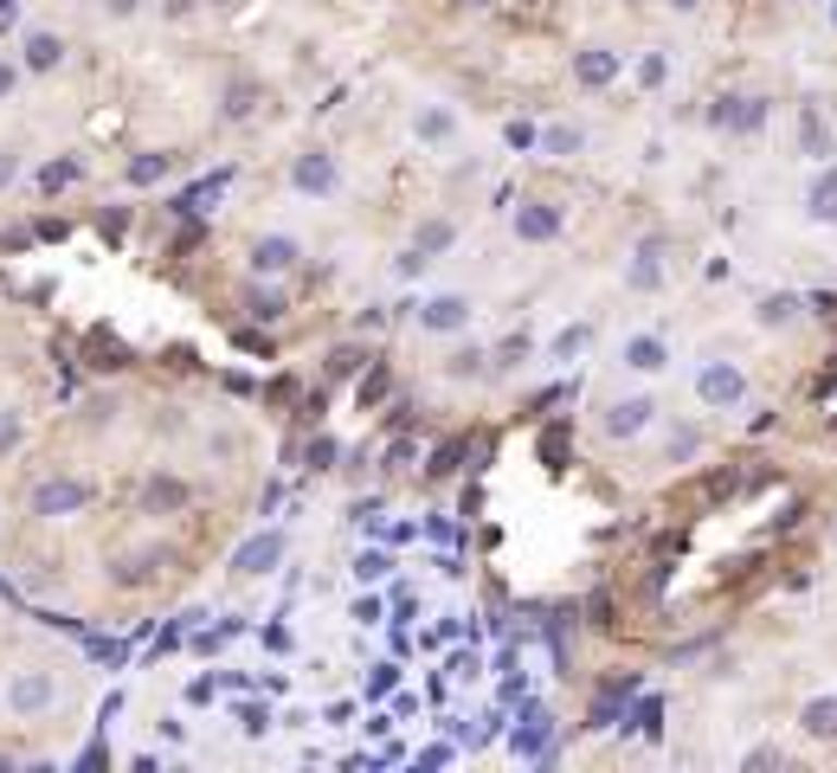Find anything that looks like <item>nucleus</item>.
I'll list each match as a JSON object with an SVG mask.
<instances>
[{"label":"nucleus","mask_w":837,"mask_h":773,"mask_svg":"<svg viewBox=\"0 0 837 773\" xmlns=\"http://www.w3.org/2000/svg\"><path fill=\"white\" fill-rule=\"evenodd\" d=\"M644 413H651L644 400H626V407H612V420H606V432H612V438H631V432H644Z\"/></svg>","instance_id":"nucleus-11"},{"label":"nucleus","mask_w":837,"mask_h":773,"mask_svg":"<svg viewBox=\"0 0 837 773\" xmlns=\"http://www.w3.org/2000/svg\"><path fill=\"white\" fill-rule=\"evenodd\" d=\"M84 503H90V484H84V478H39V484H33V516H46V522H52V516H77Z\"/></svg>","instance_id":"nucleus-1"},{"label":"nucleus","mask_w":837,"mask_h":773,"mask_svg":"<svg viewBox=\"0 0 837 773\" xmlns=\"http://www.w3.org/2000/svg\"><path fill=\"white\" fill-rule=\"evenodd\" d=\"M438 245H451V226H445V219L418 226V252H438Z\"/></svg>","instance_id":"nucleus-17"},{"label":"nucleus","mask_w":837,"mask_h":773,"mask_svg":"<svg viewBox=\"0 0 837 773\" xmlns=\"http://www.w3.org/2000/svg\"><path fill=\"white\" fill-rule=\"evenodd\" d=\"M612 71H619V59H612V52H586V59H580V84H606Z\"/></svg>","instance_id":"nucleus-13"},{"label":"nucleus","mask_w":837,"mask_h":773,"mask_svg":"<svg viewBox=\"0 0 837 773\" xmlns=\"http://www.w3.org/2000/svg\"><path fill=\"white\" fill-rule=\"evenodd\" d=\"M20 445V413H0V451H13Z\"/></svg>","instance_id":"nucleus-21"},{"label":"nucleus","mask_w":837,"mask_h":773,"mask_svg":"<svg viewBox=\"0 0 837 773\" xmlns=\"http://www.w3.org/2000/svg\"><path fill=\"white\" fill-rule=\"evenodd\" d=\"M832 20H837V7H832Z\"/></svg>","instance_id":"nucleus-27"},{"label":"nucleus","mask_w":837,"mask_h":773,"mask_svg":"<svg viewBox=\"0 0 837 773\" xmlns=\"http://www.w3.org/2000/svg\"><path fill=\"white\" fill-rule=\"evenodd\" d=\"M799 722H805V735H818V741H832V735H837V697H812Z\"/></svg>","instance_id":"nucleus-6"},{"label":"nucleus","mask_w":837,"mask_h":773,"mask_svg":"<svg viewBox=\"0 0 837 773\" xmlns=\"http://www.w3.org/2000/svg\"><path fill=\"white\" fill-rule=\"evenodd\" d=\"M471 7H489V0H471Z\"/></svg>","instance_id":"nucleus-26"},{"label":"nucleus","mask_w":837,"mask_h":773,"mask_svg":"<svg viewBox=\"0 0 837 773\" xmlns=\"http://www.w3.org/2000/svg\"><path fill=\"white\" fill-rule=\"evenodd\" d=\"M418 323H425V329H458V323H471V303H464V297H438Z\"/></svg>","instance_id":"nucleus-7"},{"label":"nucleus","mask_w":837,"mask_h":773,"mask_svg":"<svg viewBox=\"0 0 837 773\" xmlns=\"http://www.w3.org/2000/svg\"><path fill=\"white\" fill-rule=\"evenodd\" d=\"M812 219H837V174L812 188Z\"/></svg>","instance_id":"nucleus-14"},{"label":"nucleus","mask_w":837,"mask_h":773,"mask_svg":"<svg viewBox=\"0 0 837 773\" xmlns=\"http://www.w3.org/2000/svg\"><path fill=\"white\" fill-rule=\"evenodd\" d=\"M52 697H59V684H52L46 671L7 677V709H13V715H39V709H52Z\"/></svg>","instance_id":"nucleus-2"},{"label":"nucleus","mask_w":837,"mask_h":773,"mask_svg":"<svg viewBox=\"0 0 837 773\" xmlns=\"http://www.w3.org/2000/svg\"><path fill=\"white\" fill-rule=\"evenodd\" d=\"M418 136L445 142V136H451V117H445V110H425V117H418Z\"/></svg>","instance_id":"nucleus-18"},{"label":"nucleus","mask_w":837,"mask_h":773,"mask_svg":"<svg viewBox=\"0 0 837 773\" xmlns=\"http://www.w3.org/2000/svg\"><path fill=\"white\" fill-rule=\"evenodd\" d=\"M626 361H631V367H644V374H651V367H664V342L638 336V342H626Z\"/></svg>","instance_id":"nucleus-12"},{"label":"nucleus","mask_w":837,"mask_h":773,"mask_svg":"<svg viewBox=\"0 0 837 773\" xmlns=\"http://www.w3.org/2000/svg\"><path fill=\"white\" fill-rule=\"evenodd\" d=\"M792 310H799L792 297H767V303H761V323H792Z\"/></svg>","instance_id":"nucleus-20"},{"label":"nucleus","mask_w":837,"mask_h":773,"mask_svg":"<svg viewBox=\"0 0 837 773\" xmlns=\"http://www.w3.org/2000/svg\"><path fill=\"white\" fill-rule=\"evenodd\" d=\"M155 174H168V155H142V161H130V181H155Z\"/></svg>","instance_id":"nucleus-19"},{"label":"nucleus","mask_w":837,"mask_h":773,"mask_svg":"<svg viewBox=\"0 0 837 773\" xmlns=\"http://www.w3.org/2000/svg\"><path fill=\"white\" fill-rule=\"evenodd\" d=\"M258 110V84H232V104H226V117H252Z\"/></svg>","instance_id":"nucleus-16"},{"label":"nucleus","mask_w":837,"mask_h":773,"mask_svg":"<svg viewBox=\"0 0 837 773\" xmlns=\"http://www.w3.org/2000/svg\"><path fill=\"white\" fill-rule=\"evenodd\" d=\"M59 59H65V46H59L52 33H33V39H26V65L33 71H52Z\"/></svg>","instance_id":"nucleus-9"},{"label":"nucleus","mask_w":837,"mask_h":773,"mask_svg":"<svg viewBox=\"0 0 837 773\" xmlns=\"http://www.w3.org/2000/svg\"><path fill=\"white\" fill-rule=\"evenodd\" d=\"M271 561H278V535H271V542H252V548H245V561H239V567H245V573H265Z\"/></svg>","instance_id":"nucleus-15"},{"label":"nucleus","mask_w":837,"mask_h":773,"mask_svg":"<svg viewBox=\"0 0 837 773\" xmlns=\"http://www.w3.org/2000/svg\"><path fill=\"white\" fill-rule=\"evenodd\" d=\"M555 226H560V219L548 207H522V213H515V232H522V239H555Z\"/></svg>","instance_id":"nucleus-10"},{"label":"nucleus","mask_w":837,"mask_h":773,"mask_svg":"<svg viewBox=\"0 0 837 773\" xmlns=\"http://www.w3.org/2000/svg\"><path fill=\"white\" fill-rule=\"evenodd\" d=\"M252 265H258V271H271V278H278V271H290V265H296V239H258Z\"/></svg>","instance_id":"nucleus-5"},{"label":"nucleus","mask_w":837,"mask_h":773,"mask_svg":"<svg viewBox=\"0 0 837 773\" xmlns=\"http://www.w3.org/2000/svg\"><path fill=\"white\" fill-rule=\"evenodd\" d=\"M13 174H20V155H13V148H0V188H7Z\"/></svg>","instance_id":"nucleus-23"},{"label":"nucleus","mask_w":837,"mask_h":773,"mask_svg":"<svg viewBox=\"0 0 837 773\" xmlns=\"http://www.w3.org/2000/svg\"><path fill=\"white\" fill-rule=\"evenodd\" d=\"M13 77H20V71H13V65H7V59H0V97L13 90Z\"/></svg>","instance_id":"nucleus-25"},{"label":"nucleus","mask_w":837,"mask_h":773,"mask_svg":"<svg viewBox=\"0 0 837 773\" xmlns=\"http://www.w3.org/2000/svg\"><path fill=\"white\" fill-rule=\"evenodd\" d=\"M136 7H142V0H104V13H117V20H130Z\"/></svg>","instance_id":"nucleus-24"},{"label":"nucleus","mask_w":837,"mask_h":773,"mask_svg":"<svg viewBox=\"0 0 837 773\" xmlns=\"http://www.w3.org/2000/svg\"><path fill=\"white\" fill-rule=\"evenodd\" d=\"M71 174H77V168H71V161H52V168H46V188H65Z\"/></svg>","instance_id":"nucleus-22"},{"label":"nucleus","mask_w":837,"mask_h":773,"mask_svg":"<svg viewBox=\"0 0 837 773\" xmlns=\"http://www.w3.org/2000/svg\"><path fill=\"white\" fill-rule=\"evenodd\" d=\"M142 503H148V509H181V503H187V484H181V478H148V484H142Z\"/></svg>","instance_id":"nucleus-8"},{"label":"nucleus","mask_w":837,"mask_h":773,"mask_svg":"<svg viewBox=\"0 0 837 773\" xmlns=\"http://www.w3.org/2000/svg\"><path fill=\"white\" fill-rule=\"evenodd\" d=\"M296 188H303V194H329V188H336V161H329L323 148L303 155V161H296Z\"/></svg>","instance_id":"nucleus-4"},{"label":"nucleus","mask_w":837,"mask_h":773,"mask_svg":"<svg viewBox=\"0 0 837 773\" xmlns=\"http://www.w3.org/2000/svg\"><path fill=\"white\" fill-rule=\"evenodd\" d=\"M741 394H748L741 367H721V361H715V367H702V400H708V407H735Z\"/></svg>","instance_id":"nucleus-3"}]
</instances>
